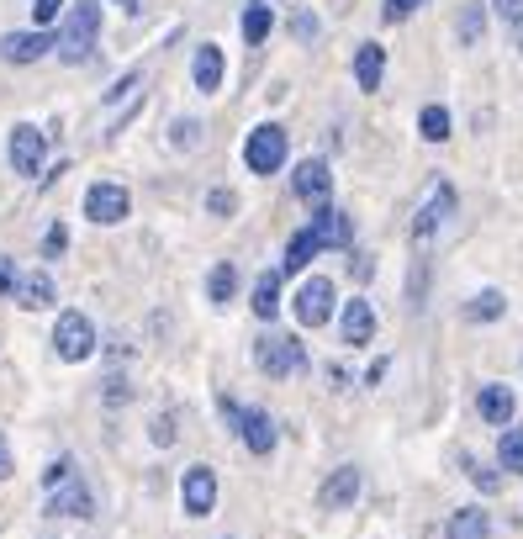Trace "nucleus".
<instances>
[{
  "instance_id": "1",
  "label": "nucleus",
  "mask_w": 523,
  "mask_h": 539,
  "mask_svg": "<svg viewBox=\"0 0 523 539\" xmlns=\"http://www.w3.org/2000/svg\"><path fill=\"white\" fill-rule=\"evenodd\" d=\"M96 37H101V6H96V0H69L64 27H59V37H53L59 59L64 64H85L90 48H96Z\"/></svg>"
},
{
  "instance_id": "2",
  "label": "nucleus",
  "mask_w": 523,
  "mask_h": 539,
  "mask_svg": "<svg viewBox=\"0 0 523 539\" xmlns=\"http://www.w3.org/2000/svg\"><path fill=\"white\" fill-rule=\"evenodd\" d=\"M53 349H59V360L80 365L96 355V323L85 318V312H59V323H53Z\"/></svg>"
},
{
  "instance_id": "3",
  "label": "nucleus",
  "mask_w": 523,
  "mask_h": 539,
  "mask_svg": "<svg viewBox=\"0 0 523 539\" xmlns=\"http://www.w3.org/2000/svg\"><path fill=\"white\" fill-rule=\"evenodd\" d=\"M286 148H291L286 127L265 122V127H254V133H249V143H244V164H249L254 175H275L280 164H286Z\"/></svg>"
},
{
  "instance_id": "4",
  "label": "nucleus",
  "mask_w": 523,
  "mask_h": 539,
  "mask_svg": "<svg viewBox=\"0 0 523 539\" xmlns=\"http://www.w3.org/2000/svg\"><path fill=\"white\" fill-rule=\"evenodd\" d=\"M222 418H228L233 429L244 434V444H249L254 455H270V450H275V423H270L265 407H238V402L222 397Z\"/></svg>"
},
{
  "instance_id": "5",
  "label": "nucleus",
  "mask_w": 523,
  "mask_h": 539,
  "mask_svg": "<svg viewBox=\"0 0 523 539\" xmlns=\"http://www.w3.org/2000/svg\"><path fill=\"white\" fill-rule=\"evenodd\" d=\"M254 365L265 370V376H291V370L307 365V349L296 333H270V339L254 349Z\"/></svg>"
},
{
  "instance_id": "6",
  "label": "nucleus",
  "mask_w": 523,
  "mask_h": 539,
  "mask_svg": "<svg viewBox=\"0 0 523 539\" xmlns=\"http://www.w3.org/2000/svg\"><path fill=\"white\" fill-rule=\"evenodd\" d=\"M127 212H133V196H127L122 185L96 180V185L85 191V217H90V222H101V228H111V222H122Z\"/></svg>"
},
{
  "instance_id": "7",
  "label": "nucleus",
  "mask_w": 523,
  "mask_h": 539,
  "mask_svg": "<svg viewBox=\"0 0 523 539\" xmlns=\"http://www.w3.org/2000/svg\"><path fill=\"white\" fill-rule=\"evenodd\" d=\"M328 318H333V281L328 275H312V281H302V291H296V323L323 328Z\"/></svg>"
},
{
  "instance_id": "8",
  "label": "nucleus",
  "mask_w": 523,
  "mask_h": 539,
  "mask_svg": "<svg viewBox=\"0 0 523 539\" xmlns=\"http://www.w3.org/2000/svg\"><path fill=\"white\" fill-rule=\"evenodd\" d=\"M43 154H48V138L37 133L32 122H16L11 127V170L16 175H43Z\"/></svg>"
},
{
  "instance_id": "9",
  "label": "nucleus",
  "mask_w": 523,
  "mask_h": 539,
  "mask_svg": "<svg viewBox=\"0 0 523 539\" xmlns=\"http://www.w3.org/2000/svg\"><path fill=\"white\" fill-rule=\"evenodd\" d=\"M180 503H185V513H191V518H207L217 508V471L212 466H191V471H185Z\"/></svg>"
},
{
  "instance_id": "10",
  "label": "nucleus",
  "mask_w": 523,
  "mask_h": 539,
  "mask_svg": "<svg viewBox=\"0 0 523 539\" xmlns=\"http://www.w3.org/2000/svg\"><path fill=\"white\" fill-rule=\"evenodd\" d=\"M291 191L307 201V207H328V191H333V170L328 159H302L291 175Z\"/></svg>"
},
{
  "instance_id": "11",
  "label": "nucleus",
  "mask_w": 523,
  "mask_h": 539,
  "mask_svg": "<svg viewBox=\"0 0 523 539\" xmlns=\"http://www.w3.org/2000/svg\"><path fill=\"white\" fill-rule=\"evenodd\" d=\"M312 233L323 238V249H349L354 244V217L339 207H317L312 212Z\"/></svg>"
},
{
  "instance_id": "12",
  "label": "nucleus",
  "mask_w": 523,
  "mask_h": 539,
  "mask_svg": "<svg viewBox=\"0 0 523 539\" xmlns=\"http://www.w3.org/2000/svg\"><path fill=\"white\" fill-rule=\"evenodd\" d=\"M450 212H455V191H450V185H434V191H428V201H423V212H418V222H413V238H418V244H428Z\"/></svg>"
},
{
  "instance_id": "13",
  "label": "nucleus",
  "mask_w": 523,
  "mask_h": 539,
  "mask_svg": "<svg viewBox=\"0 0 523 539\" xmlns=\"http://www.w3.org/2000/svg\"><path fill=\"white\" fill-rule=\"evenodd\" d=\"M48 513H64V518H90V513H96V497H90V487H85L80 476H69L64 487H53Z\"/></svg>"
},
{
  "instance_id": "14",
  "label": "nucleus",
  "mask_w": 523,
  "mask_h": 539,
  "mask_svg": "<svg viewBox=\"0 0 523 539\" xmlns=\"http://www.w3.org/2000/svg\"><path fill=\"white\" fill-rule=\"evenodd\" d=\"M48 48H53L48 32H6L0 37V59L6 64H37Z\"/></svg>"
},
{
  "instance_id": "15",
  "label": "nucleus",
  "mask_w": 523,
  "mask_h": 539,
  "mask_svg": "<svg viewBox=\"0 0 523 539\" xmlns=\"http://www.w3.org/2000/svg\"><path fill=\"white\" fill-rule=\"evenodd\" d=\"M339 328H344V344H370L376 339V312H370V302H344V312H339Z\"/></svg>"
},
{
  "instance_id": "16",
  "label": "nucleus",
  "mask_w": 523,
  "mask_h": 539,
  "mask_svg": "<svg viewBox=\"0 0 523 539\" xmlns=\"http://www.w3.org/2000/svg\"><path fill=\"white\" fill-rule=\"evenodd\" d=\"M354 497H360V471L344 466V471H333L323 481V492H317V508H349Z\"/></svg>"
},
{
  "instance_id": "17",
  "label": "nucleus",
  "mask_w": 523,
  "mask_h": 539,
  "mask_svg": "<svg viewBox=\"0 0 523 539\" xmlns=\"http://www.w3.org/2000/svg\"><path fill=\"white\" fill-rule=\"evenodd\" d=\"M381 74H386V48L381 43H360V48H354V85H360V90H381Z\"/></svg>"
},
{
  "instance_id": "18",
  "label": "nucleus",
  "mask_w": 523,
  "mask_h": 539,
  "mask_svg": "<svg viewBox=\"0 0 523 539\" xmlns=\"http://www.w3.org/2000/svg\"><path fill=\"white\" fill-rule=\"evenodd\" d=\"M476 407H481V418H487V423H497V429H502V423H513V407H518V397H513V386H481V397H476Z\"/></svg>"
},
{
  "instance_id": "19",
  "label": "nucleus",
  "mask_w": 523,
  "mask_h": 539,
  "mask_svg": "<svg viewBox=\"0 0 523 539\" xmlns=\"http://www.w3.org/2000/svg\"><path fill=\"white\" fill-rule=\"evenodd\" d=\"M191 74H196V90H201V96L222 90V48H217V43H201V48H196Z\"/></svg>"
},
{
  "instance_id": "20",
  "label": "nucleus",
  "mask_w": 523,
  "mask_h": 539,
  "mask_svg": "<svg viewBox=\"0 0 523 539\" xmlns=\"http://www.w3.org/2000/svg\"><path fill=\"white\" fill-rule=\"evenodd\" d=\"M16 302H22L27 312H43V307H53V275H48V270H32V275H22V281H16Z\"/></svg>"
},
{
  "instance_id": "21",
  "label": "nucleus",
  "mask_w": 523,
  "mask_h": 539,
  "mask_svg": "<svg viewBox=\"0 0 523 539\" xmlns=\"http://www.w3.org/2000/svg\"><path fill=\"white\" fill-rule=\"evenodd\" d=\"M312 254H323V238H317V233H312V222H307V228L286 244V259H280V270H286V275L307 270V265H312Z\"/></svg>"
},
{
  "instance_id": "22",
  "label": "nucleus",
  "mask_w": 523,
  "mask_h": 539,
  "mask_svg": "<svg viewBox=\"0 0 523 539\" xmlns=\"http://www.w3.org/2000/svg\"><path fill=\"white\" fill-rule=\"evenodd\" d=\"M450 539H492V518L481 508H460L450 518Z\"/></svg>"
},
{
  "instance_id": "23",
  "label": "nucleus",
  "mask_w": 523,
  "mask_h": 539,
  "mask_svg": "<svg viewBox=\"0 0 523 539\" xmlns=\"http://www.w3.org/2000/svg\"><path fill=\"white\" fill-rule=\"evenodd\" d=\"M270 27H275V11L265 6V0H249V6H244V43H265V37H270Z\"/></svg>"
},
{
  "instance_id": "24",
  "label": "nucleus",
  "mask_w": 523,
  "mask_h": 539,
  "mask_svg": "<svg viewBox=\"0 0 523 539\" xmlns=\"http://www.w3.org/2000/svg\"><path fill=\"white\" fill-rule=\"evenodd\" d=\"M254 318H275V312H280V275L275 270H265V275H259V281H254Z\"/></svg>"
},
{
  "instance_id": "25",
  "label": "nucleus",
  "mask_w": 523,
  "mask_h": 539,
  "mask_svg": "<svg viewBox=\"0 0 523 539\" xmlns=\"http://www.w3.org/2000/svg\"><path fill=\"white\" fill-rule=\"evenodd\" d=\"M233 291H238V270L228 265V259H222V265L207 275V302L222 307V302H233Z\"/></svg>"
},
{
  "instance_id": "26",
  "label": "nucleus",
  "mask_w": 523,
  "mask_h": 539,
  "mask_svg": "<svg viewBox=\"0 0 523 539\" xmlns=\"http://www.w3.org/2000/svg\"><path fill=\"white\" fill-rule=\"evenodd\" d=\"M418 133H423L428 143H444V138H450V111H444V106H423Z\"/></svg>"
},
{
  "instance_id": "27",
  "label": "nucleus",
  "mask_w": 523,
  "mask_h": 539,
  "mask_svg": "<svg viewBox=\"0 0 523 539\" xmlns=\"http://www.w3.org/2000/svg\"><path fill=\"white\" fill-rule=\"evenodd\" d=\"M497 460H502V471H523V429H508V434H502Z\"/></svg>"
},
{
  "instance_id": "28",
  "label": "nucleus",
  "mask_w": 523,
  "mask_h": 539,
  "mask_svg": "<svg viewBox=\"0 0 523 539\" xmlns=\"http://www.w3.org/2000/svg\"><path fill=\"white\" fill-rule=\"evenodd\" d=\"M502 312H508V302H502V291H481L476 302H471V318H476V323H481V318L492 323V318H502Z\"/></svg>"
},
{
  "instance_id": "29",
  "label": "nucleus",
  "mask_w": 523,
  "mask_h": 539,
  "mask_svg": "<svg viewBox=\"0 0 523 539\" xmlns=\"http://www.w3.org/2000/svg\"><path fill=\"white\" fill-rule=\"evenodd\" d=\"M481 32H487V11H481V6H465V11H460V43H476Z\"/></svg>"
},
{
  "instance_id": "30",
  "label": "nucleus",
  "mask_w": 523,
  "mask_h": 539,
  "mask_svg": "<svg viewBox=\"0 0 523 539\" xmlns=\"http://www.w3.org/2000/svg\"><path fill=\"white\" fill-rule=\"evenodd\" d=\"M64 11H69V0H32V22H37V32H43L48 22H59Z\"/></svg>"
},
{
  "instance_id": "31",
  "label": "nucleus",
  "mask_w": 523,
  "mask_h": 539,
  "mask_svg": "<svg viewBox=\"0 0 523 539\" xmlns=\"http://www.w3.org/2000/svg\"><path fill=\"white\" fill-rule=\"evenodd\" d=\"M64 249H69V228H64V222H53L48 238H43V259H59Z\"/></svg>"
},
{
  "instance_id": "32",
  "label": "nucleus",
  "mask_w": 523,
  "mask_h": 539,
  "mask_svg": "<svg viewBox=\"0 0 523 539\" xmlns=\"http://www.w3.org/2000/svg\"><path fill=\"white\" fill-rule=\"evenodd\" d=\"M418 6H423V0H386V6H381V22H407Z\"/></svg>"
},
{
  "instance_id": "33",
  "label": "nucleus",
  "mask_w": 523,
  "mask_h": 539,
  "mask_svg": "<svg viewBox=\"0 0 523 539\" xmlns=\"http://www.w3.org/2000/svg\"><path fill=\"white\" fill-rule=\"evenodd\" d=\"M69 476H74V466H69V460H53V466L43 471V487L53 492V487H64V481H69Z\"/></svg>"
},
{
  "instance_id": "34",
  "label": "nucleus",
  "mask_w": 523,
  "mask_h": 539,
  "mask_svg": "<svg viewBox=\"0 0 523 539\" xmlns=\"http://www.w3.org/2000/svg\"><path fill=\"white\" fill-rule=\"evenodd\" d=\"M201 143V122H175V148H196Z\"/></svg>"
},
{
  "instance_id": "35",
  "label": "nucleus",
  "mask_w": 523,
  "mask_h": 539,
  "mask_svg": "<svg viewBox=\"0 0 523 539\" xmlns=\"http://www.w3.org/2000/svg\"><path fill=\"white\" fill-rule=\"evenodd\" d=\"M233 207H238V196H233V191H212V196H207V212H217V217H228Z\"/></svg>"
},
{
  "instance_id": "36",
  "label": "nucleus",
  "mask_w": 523,
  "mask_h": 539,
  "mask_svg": "<svg viewBox=\"0 0 523 539\" xmlns=\"http://www.w3.org/2000/svg\"><path fill=\"white\" fill-rule=\"evenodd\" d=\"M291 32H296V43H307V37H317V32H323V27H317V16H296V22H291Z\"/></svg>"
},
{
  "instance_id": "37",
  "label": "nucleus",
  "mask_w": 523,
  "mask_h": 539,
  "mask_svg": "<svg viewBox=\"0 0 523 539\" xmlns=\"http://www.w3.org/2000/svg\"><path fill=\"white\" fill-rule=\"evenodd\" d=\"M471 481H476L481 492H497V487H502V476H497V471H487V466H471Z\"/></svg>"
},
{
  "instance_id": "38",
  "label": "nucleus",
  "mask_w": 523,
  "mask_h": 539,
  "mask_svg": "<svg viewBox=\"0 0 523 539\" xmlns=\"http://www.w3.org/2000/svg\"><path fill=\"white\" fill-rule=\"evenodd\" d=\"M16 281H22L16 265H11V259H0V296H16Z\"/></svg>"
},
{
  "instance_id": "39",
  "label": "nucleus",
  "mask_w": 523,
  "mask_h": 539,
  "mask_svg": "<svg viewBox=\"0 0 523 539\" xmlns=\"http://www.w3.org/2000/svg\"><path fill=\"white\" fill-rule=\"evenodd\" d=\"M492 6L508 16V22H523V0H492Z\"/></svg>"
},
{
  "instance_id": "40",
  "label": "nucleus",
  "mask_w": 523,
  "mask_h": 539,
  "mask_svg": "<svg viewBox=\"0 0 523 539\" xmlns=\"http://www.w3.org/2000/svg\"><path fill=\"white\" fill-rule=\"evenodd\" d=\"M133 85H138V74H127V80H117V85L106 90V101H122V96H127V90H133Z\"/></svg>"
},
{
  "instance_id": "41",
  "label": "nucleus",
  "mask_w": 523,
  "mask_h": 539,
  "mask_svg": "<svg viewBox=\"0 0 523 539\" xmlns=\"http://www.w3.org/2000/svg\"><path fill=\"white\" fill-rule=\"evenodd\" d=\"M170 439H175V423L159 418V423H154V444H170Z\"/></svg>"
},
{
  "instance_id": "42",
  "label": "nucleus",
  "mask_w": 523,
  "mask_h": 539,
  "mask_svg": "<svg viewBox=\"0 0 523 539\" xmlns=\"http://www.w3.org/2000/svg\"><path fill=\"white\" fill-rule=\"evenodd\" d=\"M11 476V450H6V434H0V481Z\"/></svg>"
},
{
  "instance_id": "43",
  "label": "nucleus",
  "mask_w": 523,
  "mask_h": 539,
  "mask_svg": "<svg viewBox=\"0 0 523 539\" xmlns=\"http://www.w3.org/2000/svg\"><path fill=\"white\" fill-rule=\"evenodd\" d=\"M513 48L523 53V22H513Z\"/></svg>"
},
{
  "instance_id": "44",
  "label": "nucleus",
  "mask_w": 523,
  "mask_h": 539,
  "mask_svg": "<svg viewBox=\"0 0 523 539\" xmlns=\"http://www.w3.org/2000/svg\"><path fill=\"white\" fill-rule=\"evenodd\" d=\"M117 6H122V11H138V0H117Z\"/></svg>"
}]
</instances>
